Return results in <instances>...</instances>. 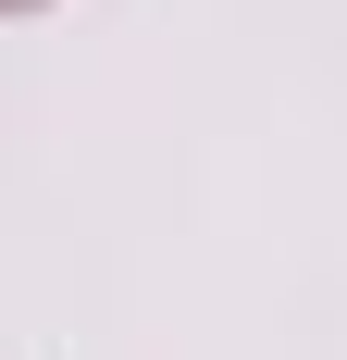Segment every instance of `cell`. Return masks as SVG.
Listing matches in <instances>:
<instances>
[{"label": "cell", "mask_w": 347, "mask_h": 360, "mask_svg": "<svg viewBox=\"0 0 347 360\" xmlns=\"http://www.w3.org/2000/svg\"><path fill=\"white\" fill-rule=\"evenodd\" d=\"M0 13H37V0H0Z\"/></svg>", "instance_id": "1"}]
</instances>
